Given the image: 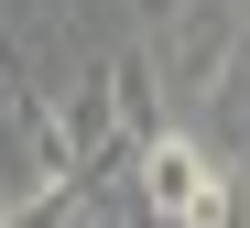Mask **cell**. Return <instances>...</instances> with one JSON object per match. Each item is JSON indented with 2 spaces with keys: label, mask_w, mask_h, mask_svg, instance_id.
I'll use <instances>...</instances> for the list:
<instances>
[{
  "label": "cell",
  "mask_w": 250,
  "mask_h": 228,
  "mask_svg": "<svg viewBox=\"0 0 250 228\" xmlns=\"http://www.w3.org/2000/svg\"><path fill=\"white\" fill-rule=\"evenodd\" d=\"M65 174H76V152H65V109L22 87V98L0 109V207L44 196V185H65Z\"/></svg>",
  "instance_id": "cell-1"
},
{
  "label": "cell",
  "mask_w": 250,
  "mask_h": 228,
  "mask_svg": "<svg viewBox=\"0 0 250 228\" xmlns=\"http://www.w3.org/2000/svg\"><path fill=\"white\" fill-rule=\"evenodd\" d=\"M229 55H239V0H185V11L152 33V65H163V87H185V98H207V87L229 76Z\"/></svg>",
  "instance_id": "cell-2"
},
{
  "label": "cell",
  "mask_w": 250,
  "mask_h": 228,
  "mask_svg": "<svg viewBox=\"0 0 250 228\" xmlns=\"http://www.w3.org/2000/svg\"><path fill=\"white\" fill-rule=\"evenodd\" d=\"M207 120H218V152L239 163V152H250V33H239V55H229V76L207 87Z\"/></svg>",
  "instance_id": "cell-3"
},
{
  "label": "cell",
  "mask_w": 250,
  "mask_h": 228,
  "mask_svg": "<svg viewBox=\"0 0 250 228\" xmlns=\"http://www.w3.org/2000/svg\"><path fill=\"white\" fill-rule=\"evenodd\" d=\"M11 228H87L98 217V196H87V174H65V185H44V196H22V207H0Z\"/></svg>",
  "instance_id": "cell-4"
},
{
  "label": "cell",
  "mask_w": 250,
  "mask_h": 228,
  "mask_svg": "<svg viewBox=\"0 0 250 228\" xmlns=\"http://www.w3.org/2000/svg\"><path fill=\"white\" fill-rule=\"evenodd\" d=\"M131 11H142V33H163V22L185 11V0H131Z\"/></svg>",
  "instance_id": "cell-5"
},
{
  "label": "cell",
  "mask_w": 250,
  "mask_h": 228,
  "mask_svg": "<svg viewBox=\"0 0 250 228\" xmlns=\"http://www.w3.org/2000/svg\"><path fill=\"white\" fill-rule=\"evenodd\" d=\"M11 98H22V87H11V55H0V109H11Z\"/></svg>",
  "instance_id": "cell-6"
},
{
  "label": "cell",
  "mask_w": 250,
  "mask_h": 228,
  "mask_svg": "<svg viewBox=\"0 0 250 228\" xmlns=\"http://www.w3.org/2000/svg\"><path fill=\"white\" fill-rule=\"evenodd\" d=\"M239 33H250V0H239Z\"/></svg>",
  "instance_id": "cell-7"
},
{
  "label": "cell",
  "mask_w": 250,
  "mask_h": 228,
  "mask_svg": "<svg viewBox=\"0 0 250 228\" xmlns=\"http://www.w3.org/2000/svg\"><path fill=\"white\" fill-rule=\"evenodd\" d=\"M87 228H109V217H87Z\"/></svg>",
  "instance_id": "cell-8"
},
{
  "label": "cell",
  "mask_w": 250,
  "mask_h": 228,
  "mask_svg": "<svg viewBox=\"0 0 250 228\" xmlns=\"http://www.w3.org/2000/svg\"><path fill=\"white\" fill-rule=\"evenodd\" d=\"M0 228H11V217H0Z\"/></svg>",
  "instance_id": "cell-9"
},
{
  "label": "cell",
  "mask_w": 250,
  "mask_h": 228,
  "mask_svg": "<svg viewBox=\"0 0 250 228\" xmlns=\"http://www.w3.org/2000/svg\"><path fill=\"white\" fill-rule=\"evenodd\" d=\"M142 228H152V217H142Z\"/></svg>",
  "instance_id": "cell-10"
}]
</instances>
